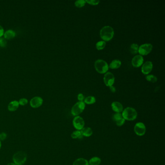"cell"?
I'll return each instance as SVG.
<instances>
[{"label":"cell","mask_w":165,"mask_h":165,"mask_svg":"<svg viewBox=\"0 0 165 165\" xmlns=\"http://www.w3.org/2000/svg\"><path fill=\"white\" fill-rule=\"evenodd\" d=\"M114 34L113 29L109 26L103 27L100 32L101 37L104 41L111 40L113 37Z\"/></svg>","instance_id":"6da1fadb"},{"label":"cell","mask_w":165,"mask_h":165,"mask_svg":"<svg viewBox=\"0 0 165 165\" xmlns=\"http://www.w3.org/2000/svg\"><path fill=\"white\" fill-rule=\"evenodd\" d=\"M94 67L96 70L100 74L106 73L109 68L107 63L103 60H96L94 63Z\"/></svg>","instance_id":"3957f363"},{"label":"cell","mask_w":165,"mask_h":165,"mask_svg":"<svg viewBox=\"0 0 165 165\" xmlns=\"http://www.w3.org/2000/svg\"><path fill=\"white\" fill-rule=\"evenodd\" d=\"M146 128L143 122H137L134 126V132L138 136H142L146 133Z\"/></svg>","instance_id":"52a82bcc"},{"label":"cell","mask_w":165,"mask_h":165,"mask_svg":"<svg viewBox=\"0 0 165 165\" xmlns=\"http://www.w3.org/2000/svg\"><path fill=\"white\" fill-rule=\"evenodd\" d=\"M86 1L87 3L91 5H93V6L98 5L100 3V1H98V0H88Z\"/></svg>","instance_id":"4316f807"},{"label":"cell","mask_w":165,"mask_h":165,"mask_svg":"<svg viewBox=\"0 0 165 165\" xmlns=\"http://www.w3.org/2000/svg\"><path fill=\"white\" fill-rule=\"evenodd\" d=\"M153 49V46L151 44H144L139 47L138 52L140 55H146L150 53Z\"/></svg>","instance_id":"ba28073f"},{"label":"cell","mask_w":165,"mask_h":165,"mask_svg":"<svg viewBox=\"0 0 165 165\" xmlns=\"http://www.w3.org/2000/svg\"><path fill=\"white\" fill-rule=\"evenodd\" d=\"M86 3V1L85 0H78L75 2V5L78 8H80L84 6Z\"/></svg>","instance_id":"d4e9b609"},{"label":"cell","mask_w":165,"mask_h":165,"mask_svg":"<svg viewBox=\"0 0 165 165\" xmlns=\"http://www.w3.org/2000/svg\"><path fill=\"white\" fill-rule=\"evenodd\" d=\"M73 165H89V164L88 161L86 159L83 158H80L74 161Z\"/></svg>","instance_id":"ac0fdd59"},{"label":"cell","mask_w":165,"mask_h":165,"mask_svg":"<svg viewBox=\"0 0 165 165\" xmlns=\"http://www.w3.org/2000/svg\"><path fill=\"white\" fill-rule=\"evenodd\" d=\"M123 118L122 115L121 113H116L113 115L112 117V120L114 122H116L117 121H119L122 118Z\"/></svg>","instance_id":"484cf974"},{"label":"cell","mask_w":165,"mask_h":165,"mask_svg":"<svg viewBox=\"0 0 165 165\" xmlns=\"http://www.w3.org/2000/svg\"><path fill=\"white\" fill-rule=\"evenodd\" d=\"M1 147H2V143H1V141L0 140V150H1Z\"/></svg>","instance_id":"d590c367"},{"label":"cell","mask_w":165,"mask_h":165,"mask_svg":"<svg viewBox=\"0 0 165 165\" xmlns=\"http://www.w3.org/2000/svg\"><path fill=\"white\" fill-rule=\"evenodd\" d=\"M73 125L76 129L77 130H81L84 128L85 122L83 119L80 116H75L73 120Z\"/></svg>","instance_id":"8992f818"},{"label":"cell","mask_w":165,"mask_h":165,"mask_svg":"<svg viewBox=\"0 0 165 165\" xmlns=\"http://www.w3.org/2000/svg\"><path fill=\"white\" fill-rule=\"evenodd\" d=\"M144 59L142 55H137L134 56L132 60V64L135 67H139L143 63Z\"/></svg>","instance_id":"8fae6325"},{"label":"cell","mask_w":165,"mask_h":165,"mask_svg":"<svg viewBox=\"0 0 165 165\" xmlns=\"http://www.w3.org/2000/svg\"><path fill=\"white\" fill-rule=\"evenodd\" d=\"M104 81L107 86L111 87L113 85L115 81V77L113 74L111 72H107L104 77Z\"/></svg>","instance_id":"9c48e42d"},{"label":"cell","mask_w":165,"mask_h":165,"mask_svg":"<svg viewBox=\"0 0 165 165\" xmlns=\"http://www.w3.org/2000/svg\"><path fill=\"white\" fill-rule=\"evenodd\" d=\"M146 80H147L148 81L151 82H156L157 80V78L155 77V76L153 75H149L146 76Z\"/></svg>","instance_id":"cb8c5ba5"},{"label":"cell","mask_w":165,"mask_h":165,"mask_svg":"<svg viewBox=\"0 0 165 165\" xmlns=\"http://www.w3.org/2000/svg\"><path fill=\"white\" fill-rule=\"evenodd\" d=\"M121 64L122 63L120 60H112L109 67L111 69H117L121 67Z\"/></svg>","instance_id":"d6986e66"},{"label":"cell","mask_w":165,"mask_h":165,"mask_svg":"<svg viewBox=\"0 0 165 165\" xmlns=\"http://www.w3.org/2000/svg\"><path fill=\"white\" fill-rule=\"evenodd\" d=\"M6 137H7V135L5 132H3L0 134V140L1 141H3L5 140L6 139Z\"/></svg>","instance_id":"f546056e"},{"label":"cell","mask_w":165,"mask_h":165,"mask_svg":"<svg viewBox=\"0 0 165 165\" xmlns=\"http://www.w3.org/2000/svg\"><path fill=\"white\" fill-rule=\"evenodd\" d=\"M139 46L138 45L135 43H133L131 45L130 47V52L132 54H135L138 52L139 50Z\"/></svg>","instance_id":"ffe728a7"},{"label":"cell","mask_w":165,"mask_h":165,"mask_svg":"<svg viewBox=\"0 0 165 165\" xmlns=\"http://www.w3.org/2000/svg\"><path fill=\"white\" fill-rule=\"evenodd\" d=\"M122 115L125 120L134 121L137 117L138 113L134 108L127 107L123 110Z\"/></svg>","instance_id":"7a4b0ae2"},{"label":"cell","mask_w":165,"mask_h":165,"mask_svg":"<svg viewBox=\"0 0 165 165\" xmlns=\"http://www.w3.org/2000/svg\"><path fill=\"white\" fill-rule=\"evenodd\" d=\"M71 137L72 139H77L81 138L83 136L81 134V131L80 130H76L71 134Z\"/></svg>","instance_id":"7402d4cb"},{"label":"cell","mask_w":165,"mask_h":165,"mask_svg":"<svg viewBox=\"0 0 165 165\" xmlns=\"http://www.w3.org/2000/svg\"><path fill=\"white\" fill-rule=\"evenodd\" d=\"M16 165L15 164L12 163H11L8 164H7V165Z\"/></svg>","instance_id":"e575fe53"},{"label":"cell","mask_w":165,"mask_h":165,"mask_svg":"<svg viewBox=\"0 0 165 165\" xmlns=\"http://www.w3.org/2000/svg\"><path fill=\"white\" fill-rule=\"evenodd\" d=\"M125 122V120L124 119V118H122L119 121H117L116 122H116V124L118 126H122L124 124Z\"/></svg>","instance_id":"f1b7e54d"},{"label":"cell","mask_w":165,"mask_h":165,"mask_svg":"<svg viewBox=\"0 0 165 165\" xmlns=\"http://www.w3.org/2000/svg\"><path fill=\"white\" fill-rule=\"evenodd\" d=\"M78 98L80 102H83L84 99V96L82 94H79L78 96Z\"/></svg>","instance_id":"4dcf8cb0"},{"label":"cell","mask_w":165,"mask_h":165,"mask_svg":"<svg viewBox=\"0 0 165 165\" xmlns=\"http://www.w3.org/2000/svg\"><path fill=\"white\" fill-rule=\"evenodd\" d=\"M19 105H21V106H25L28 103V100L26 98H21L19 99Z\"/></svg>","instance_id":"83f0119b"},{"label":"cell","mask_w":165,"mask_h":165,"mask_svg":"<svg viewBox=\"0 0 165 165\" xmlns=\"http://www.w3.org/2000/svg\"><path fill=\"white\" fill-rule=\"evenodd\" d=\"M2 39H3V38H2V37H0V43H1V41H2Z\"/></svg>","instance_id":"8d00e7d4"},{"label":"cell","mask_w":165,"mask_h":165,"mask_svg":"<svg viewBox=\"0 0 165 165\" xmlns=\"http://www.w3.org/2000/svg\"><path fill=\"white\" fill-rule=\"evenodd\" d=\"M109 88H110V90L112 91V93H115L116 91L115 87H114L113 86H111V87H109Z\"/></svg>","instance_id":"836d02e7"},{"label":"cell","mask_w":165,"mask_h":165,"mask_svg":"<svg viewBox=\"0 0 165 165\" xmlns=\"http://www.w3.org/2000/svg\"><path fill=\"white\" fill-rule=\"evenodd\" d=\"M4 33L5 32L3 27L0 25V37H2V36H3Z\"/></svg>","instance_id":"d6a6232c"},{"label":"cell","mask_w":165,"mask_h":165,"mask_svg":"<svg viewBox=\"0 0 165 165\" xmlns=\"http://www.w3.org/2000/svg\"><path fill=\"white\" fill-rule=\"evenodd\" d=\"M96 102V99L95 97L93 96H89L86 97L85 99H84V103L87 104H93Z\"/></svg>","instance_id":"44dd1931"},{"label":"cell","mask_w":165,"mask_h":165,"mask_svg":"<svg viewBox=\"0 0 165 165\" xmlns=\"http://www.w3.org/2000/svg\"><path fill=\"white\" fill-rule=\"evenodd\" d=\"M111 108L116 113H121L124 110L122 104L119 102H113L111 104Z\"/></svg>","instance_id":"4fadbf2b"},{"label":"cell","mask_w":165,"mask_h":165,"mask_svg":"<svg viewBox=\"0 0 165 165\" xmlns=\"http://www.w3.org/2000/svg\"><path fill=\"white\" fill-rule=\"evenodd\" d=\"M43 100L41 97L36 96L33 97L30 101V106L33 108H37L40 107L43 104Z\"/></svg>","instance_id":"30bf717a"},{"label":"cell","mask_w":165,"mask_h":165,"mask_svg":"<svg viewBox=\"0 0 165 165\" xmlns=\"http://www.w3.org/2000/svg\"><path fill=\"white\" fill-rule=\"evenodd\" d=\"M6 39L4 38H3L2 41L0 43V47H6Z\"/></svg>","instance_id":"1f68e13d"},{"label":"cell","mask_w":165,"mask_h":165,"mask_svg":"<svg viewBox=\"0 0 165 165\" xmlns=\"http://www.w3.org/2000/svg\"><path fill=\"white\" fill-rule=\"evenodd\" d=\"M106 45V43L104 41H100L98 42L96 44V47L98 50H102L105 48Z\"/></svg>","instance_id":"603a6c76"},{"label":"cell","mask_w":165,"mask_h":165,"mask_svg":"<svg viewBox=\"0 0 165 165\" xmlns=\"http://www.w3.org/2000/svg\"><path fill=\"white\" fill-rule=\"evenodd\" d=\"M153 63L151 61H147L143 64L142 68V72L144 75H148L153 69Z\"/></svg>","instance_id":"7c38bea8"},{"label":"cell","mask_w":165,"mask_h":165,"mask_svg":"<svg viewBox=\"0 0 165 165\" xmlns=\"http://www.w3.org/2000/svg\"><path fill=\"white\" fill-rule=\"evenodd\" d=\"M88 162L89 165H99L101 162V160L98 157L94 156L91 158Z\"/></svg>","instance_id":"e0dca14e"},{"label":"cell","mask_w":165,"mask_h":165,"mask_svg":"<svg viewBox=\"0 0 165 165\" xmlns=\"http://www.w3.org/2000/svg\"><path fill=\"white\" fill-rule=\"evenodd\" d=\"M3 36H4L5 38L7 39H11L15 37L16 32L12 30H8V31H6Z\"/></svg>","instance_id":"2e32d148"},{"label":"cell","mask_w":165,"mask_h":165,"mask_svg":"<svg viewBox=\"0 0 165 165\" xmlns=\"http://www.w3.org/2000/svg\"><path fill=\"white\" fill-rule=\"evenodd\" d=\"M85 108V104L84 102H77L73 106L71 109V113L73 116H78L83 111Z\"/></svg>","instance_id":"5b68a950"},{"label":"cell","mask_w":165,"mask_h":165,"mask_svg":"<svg viewBox=\"0 0 165 165\" xmlns=\"http://www.w3.org/2000/svg\"><path fill=\"white\" fill-rule=\"evenodd\" d=\"M80 131H81L82 135L86 137H89L92 135L93 133V130L91 129V128L89 127H84L80 130Z\"/></svg>","instance_id":"5bb4252c"},{"label":"cell","mask_w":165,"mask_h":165,"mask_svg":"<svg viewBox=\"0 0 165 165\" xmlns=\"http://www.w3.org/2000/svg\"><path fill=\"white\" fill-rule=\"evenodd\" d=\"M19 103L17 101H13L9 104L8 106V109L10 111H15L19 107Z\"/></svg>","instance_id":"9a60e30c"},{"label":"cell","mask_w":165,"mask_h":165,"mask_svg":"<svg viewBox=\"0 0 165 165\" xmlns=\"http://www.w3.org/2000/svg\"><path fill=\"white\" fill-rule=\"evenodd\" d=\"M13 160L16 165H22L26 161V153L22 151L17 152L14 155Z\"/></svg>","instance_id":"277c9868"}]
</instances>
